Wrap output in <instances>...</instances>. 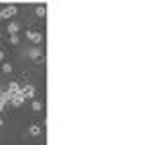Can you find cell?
Listing matches in <instances>:
<instances>
[{
	"mask_svg": "<svg viewBox=\"0 0 145 145\" xmlns=\"http://www.w3.org/2000/svg\"><path fill=\"white\" fill-rule=\"evenodd\" d=\"M41 132H43V130H41V126H39V124H31V126H29V134L35 135V137H37V135H41Z\"/></svg>",
	"mask_w": 145,
	"mask_h": 145,
	"instance_id": "52a82bcc",
	"label": "cell"
},
{
	"mask_svg": "<svg viewBox=\"0 0 145 145\" xmlns=\"http://www.w3.org/2000/svg\"><path fill=\"white\" fill-rule=\"evenodd\" d=\"M0 112H2V108H0Z\"/></svg>",
	"mask_w": 145,
	"mask_h": 145,
	"instance_id": "2e32d148",
	"label": "cell"
},
{
	"mask_svg": "<svg viewBox=\"0 0 145 145\" xmlns=\"http://www.w3.org/2000/svg\"><path fill=\"white\" fill-rule=\"evenodd\" d=\"M20 91H22V87L18 85V81H12V83H10V87H8V93H10L12 97H14V95H18Z\"/></svg>",
	"mask_w": 145,
	"mask_h": 145,
	"instance_id": "8992f818",
	"label": "cell"
},
{
	"mask_svg": "<svg viewBox=\"0 0 145 145\" xmlns=\"http://www.w3.org/2000/svg\"><path fill=\"white\" fill-rule=\"evenodd\" d=\"M2 12V20H10V18H14L16 14H18V6H6Z\"/></svg>",
	"mask_w": 145,
	"mask_h": 145,
	"instance_id": "7a4b0ae2",
	"label": "cell"
},
{
	"mask_svg": "<svg viewBox=\"0 0 145 145\" xmlns=\"http://www.w3.org/2000/svg\"><path fill=\"white\" fill-rule=\"evenodd\" d=\"M27 54H29V58H33V60H39V58L43 56V52H41V48H39V46H33V48H29V50H27Z\"/></svg>",
	"mask_w": 145,
	"mask_h": 145,
	"instance_id": "5b68a950",
	"label": "cell"
},
{
	"mask_svg": "<svg viewBox=\"0 0 145 145\" xmlns=\"http://www.w3.org/2000/svg\"><path fill=\"white\" fill-rule=\"evenodd\" d=\"M0 20H2V12H0Z\"/></svg>",
	"mask_w": 145,
	"mask_h": 145,
	"instance_id": "9a60e30c",
	"label": "cell"
},
{
	"mask_svg": "<svg viewBox=\"0 0 145 145\" xmlns=\"http://www.w3.org/2000/svg\"><path fill=\"white\" fill-rule=\"evenodd\" d=\"M2 124H4V120H2V118H0V126H2Z\"/></svg>",
	"mask_w": 145,
	"mask_h": 145,
	"instance_id": "5bb4252c",
	"label": "cell"
},
{
	"mask_svg": "<svg viewBox=\"0 0 145 145\" xmlns=\"http://www.w3.org/2000/svg\"><path fill=\"white\" fill-rule=\"evenodd\" d=\"M25 37L31 43H35V45H41L43 43V33H39V31H25Z\"/></svg>",
	"mask_w": 145,
	"mask_h": 145,
	"instance_id": "6da1fadb",
	"label": "cell"
},
{
	"mask_svg": "<svg viewBox=\"0 0 145 145\" xmlns=\"http://www.w3.org/2000/svg\"><path fill=\"white\" fill-rule=\"evenodd\" d=\"M22 95L25 97V99H35V87L31 85V83H25L22 87Z\"/></svg>",
	"mask_w": 145,
	"mask_h": 145,
	"instance_id": "3957f363",
	"label": "cell"
},
{
	"mask_svg": "<svg viewBox=\"0 0 145 145\" xmlns=\"http://www.w3.org/2000/svg\"><path fill=\"white\" fill-rule=\"evenodd\" d=\"M31 108H33L35 112H41L43 110V103H41V101H33V103H31Z\"/></svg>",
	"mask_w": 145,
	"mask_h": 145,
	"instance_id": "9c48e42d",
	"label": "cell"
},
{
	"mask_svg": "<svg viewBox=\"0 0 145 145\" xmlns=\"http://www.w3.org/2000/svg\"><path fill=\"white\" fill-rule=\"evenodd\" d=\"M12 70H14V68H12L10 62H4V64H2V74H10Z\"/></svg>",
	"mask_w": 145,
	"mask_h": 145,
	"instance_id": "8fae6325",
	"label": "cell"
},
{
	"mask_svg": "<svg viewBox=\"0 0 145 145\" xmlns=\"http://www.w3.org/2000/svg\"><path fill=\"white\" fill-rule=\"evenodd\" d=\"M18 31H20V23H16V22L8 23V33L10 35H18Z\"/></svg>",
	"mask_w": 145,
	"mask_h": 145,
	"instance_id": "ba28073f",
	"label": "cell"
},
{
	"mask_svg": "<svg viewBox=\"0 0 145 145\" xmlns=\"http://www.w3.org/2000/svg\"><path fill=\"white\" fill-rule=\"evenodd\" d=\"M35 14H37L39 18H45V14H46V8H45V6H37V8H35Z\"/></svg>",
	"mask_w": 145,
	"mask_h": 145,
	"instance_id": "30bf717a",
	"label": "cell"
},
{
	"mask_svg": "<svg viewBox=\"0 0 145 145\" xmlns=\"http://www.w3.org/2000/svg\"><path fill=\"white\" fill-rule=\"evenodd\" d=\"M12 106H22L23 103H25V97H23L22 95V91H20V93H18V95H14V97H12Z\"/></svg>",
	"mask_w": 145,
	"mask_h": 145,
	"instance_id": "277c9868",
	"label": "cell"
},
{
	"mask_svg": "<svg viewBox=\"0 0 145 145\" xmlns=\"http://www.w3.org/2000/svg\"><path fill=\"white\" fill-rule=\"evenodd\" d=\"M4 56H6V52H4V50H0V62L4 60Z\"/></svg>",
	"mask_w": 145,
	"mask_h": 145,
	"instance_id": "4fadbf2b",
	"label": "cell"
},
{
	"mask_svg": "<svg viewBox=\"0 0 145 145\" xmlns=\"http://www.w3.org/2000/svg\"><path fill=\"white\" fill-rule=\"evenodd\" d=\"M10 43L12 45H18V43H20V37H18V35H10Z\"/></svg>",
	"mask_w": 145,
	"mask_h": 145,
	"instance_id": "7c38bea8",
	"label": "cell"
}]
</instances>
